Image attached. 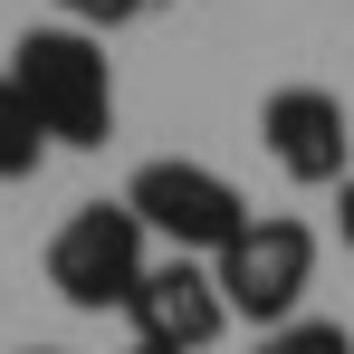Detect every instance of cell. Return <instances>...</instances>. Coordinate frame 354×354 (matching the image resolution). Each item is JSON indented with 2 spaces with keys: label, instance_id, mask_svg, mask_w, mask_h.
Returning <instances> with one entry per match:
<instances>
[{
  "label": "cell",
  "instance_id": "obj_10",
  "mask_svg": "<svg viewBox=\"0 0 354 354\" xmlns=\"http://www.w3.org/2000/svg\"><path fill=\"white\" fill-rule=\"evenodd\" d=\"M335 239H345V259H354V173L335 182Z\"/></svg>",
  "mask_w": 354,
  "mask_h": 354
},
{
  "label": "cell",
  "instance_id": "obj_3",
  "mask_svg": "<svg viewBox=\"0 0 354 354\" xmlns=\"http://www.w3.org/2000/svg\"><path fill=\"white\" fill-rule=\"evenodd\" d=\"M144 221L124 211V201H77L67 211V230L48 239V288L77 306V316H106V306H134V288H144Z\"/></svg>",
  "mask_w": 354,
  "mask_h": 354
},
{
  "label": "cell",
  "instance_id": "obj_1",
  "mask_svg": "<svg viewBox=\"0 0 354 354\" xmlns=\"http://www.w3.org/2000/svg\"><path fill=\"white\" fill-rule=\"evenodd\" d=\"M10 86L39 106L48 124V144H77V153H96L106 134H115V67L106 48L86 39V29H19V48H10Z\"/></svg>",
  "mask_w": 354,
  "mask_h": 354
},
{
  "label": "cell",
  "instance_id": "obj_6",
  "mask_svg": "<svg viewBox=\"0 0 354 354\" xmlns=\"http://www.w3.org/2000/svg\"><path fill=\"white\" fill-rule=\"evenodd\" d=\"M259 144L288 182H345V153H354V124H345V96L335 86H278L259 106Z\"/></svg>",
  "mask_w": 354,
  "mask_h": 354
},
{
  "label": "cell",
  "instance_id": "obj_4",
  "mask_svg": "<svg viewBox=\"0 0 354 354\" xmlns=\"http://www.w3.org/2000/svg\"><path fill=\"white\" fill-rule=\"evenodd\" d=\"M211 278L230 297V316L288 326L297 306H306V288H316V230H306V221H249V230L211 259Z\"/></svg>",
  "mask_w": 354,
  "mask_h": 354
},
{
  "label": "cell",
  "instance_id": "obj_2",
  "mask_svg": "<svg viewBox=\"0 0 354 354\" xmlns=\"http://www.w3.org/2000/svg\"><path fill=\"white\" fill-rule=\"evenodd\" d=\"M124 211H134L153 239H173V259H221V249L259 221V211L239 201L230 173L182 163V153H163V163H144V173L124 182Z\"/></svg>",
  "mask_w": 354,
  "mask_h": 354
},
{
  "label": "cell",
  "instance_id": "obj_12",
  "mask_svg": "<svg viewBox=\"0 0 354 354\" xmlns=\"http://www.w3.org/2000/svg\"><path fill=\"white\" fill-rule=\"evenodd\" d=\"M29 354H58V345H29Z\"/></svg>",
  "mask_w": 354,
  "mask_h": 354
},
{
  "label": "cell",
  "instance_id": "obj_7",
  "mask_svg": "<svg viewBox=\"0 0 354 354\" xmlns=\"http://www.w3.org/2000/svg\"><path fill=\"white\" fill-rule=\"evenodd\" d=\"M48 163V124H39V106L10 86V67H0V182H29Z\"/></svg>",
  "mask_w": 354,
  "mask_h": 354
},
{
  "label": "cell",
  "instance_id": "obj_11",
  "mask_svg": "<svg viewBox=\"0 0 354 354\" xmlns=\"http://www.w3.org/2000/svg\"><path fill=\"white\" fill-rule=\"evenodd\" d=\"M124 354H163V345H124Z\"/></svg>",
  "mask_w": 354,
  "mask_h": 354
},
{
  "label": "cell",
  "instance_id": "obj_5",
  "mask_svg": "<svg viewBox=\"0 0 354 354\" xmlns=\"http://www.w3.org/2000/svg\"><path fill=\"white\" fill-rule=\"evenodd\" d=\"M124 316H134V345L201 354V345H221V326H230V297H221V278H211V259H153Z\"/></svg>",
  "mask_w": 354,
  "mask_h": 354
},
{
  "label": "cell",
  "instance_id": "obj_8",
  "mask_svg": "<svg viewBox=\"0 0 354 354\" xmlns=\"http://www.w3.org/2000/svg\"><path fill=\"white\" fill-rule=\"evenodd\" d=\"M259 354H354V326H335V316H288V326L259 335Z\"/></svg>",
  "mask_w": 354,
  "mask_h": 354
},
{
  "label": "cell",
  "instance_id": "obj_9",
  "mask_svg": "<svg viewBox=\"0 0 354 354\" xmlns=\"http://www.w3.org/2000/svg\"><path fill=\"white\" fill-rule=\"evenodd\" d=\"M58 10H67V29H86V39H96V29H134L153 0H58Z\"/></svg>",
  "mask_w": 354,
  "mask_h": 354
}]
</instances>
